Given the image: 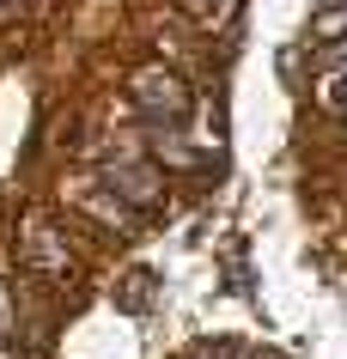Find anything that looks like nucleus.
Segmentation results:
<instances>
[{
  "label": "nucleus",
  "instance_id": "nucleus-2",
  "mask_svg": "<svg viewBox=\"0 0 347 359\" xmlns=\"http://www.w3.org/2000/svg\"><path fill=\"white\" fill-rule=\"evenodd\" d=\"M104 183H110V189H122L135 208H147V201L158 195V189H153V170H140V165H110V170H104Z\"/></svg>",
  "mask_w": 347,
  "mask_h": 359
},
{
  "label": "nucleus",
  "instance_id": "nucleus-8",
  "mask_svg": "<svg viewBox=\"0 0 347 359\" xmlns=\"http://www.w3.org/2000/svg\"><path fill=\"white\" fill-rule=\"evenodd\" d=\"M0 359H13V347H6V341H0Z\"/></svg>",
  "mask_w": 347,
  "mask_h": 359
},
{
  "label": "nucleus",
  "instance_id": "nucleus-6",
  "mask_svg": "<svg viewBox=\"0 0 347 359\" xmlns=\"http://www.w3.org/2000/svg\"><path fill=\"white\" fill-rule=\"evenodd\" d=\"M13 323H19V311H13V286L0 280V341H13Z\"/></svg>",
  "mask_w": 347,
  "mask_h": 359
},
{
  "label": "nucleus",
  "instance_id": "nucleus-3",
  "mask_svg": "<svg viewBox=\"0 0 347 359\" xmlns=\"http://www.w3.org/2000/svg\"><path fill=\"white\" fill-rule=\"evenodd\" d=\"M311 37H317V43H341L347 37V6H323L317 25H311Z\"/></svg>",
  "mask_w": 347,
  "mask_h": 359
},
{
  "label": "nucleus",
  "instance_id": "nucleus-4",
  "mask_svg": "<svg viewBox=\"0 0 347 359\" xmlns=\"http://www.w3.org/2000/svg\"><path fill=\"white\" fill-rule=\"evenodd\" d=\"M183 6H189L201 25H226L231 13H238V0H183Z\"/></svg>",
  "mask_w": 347,
  "mask_h": 359
},
{
  "label": "nucleus",
  "instance_id": "nucleus-1",
  "mask_svg": "<svg viewBox=\"0 0 347 359\" xmlns=\"http://www.w3.org/2000/svg\"><path fill=\"white\" fill-rule=\"evenodd\" d=\"M135 104L147 116H165V122H183L189 116V86L177 74H158V67H147V74H135Z\"/></svg>",
  "mask_w": 347,
  "mask_h": 359
},
{
  "label": "nucleus",
  "instance_id": "nucleus-7",
  "mask_svg": "<svg viewBox=\"0 0 347 359\" xmlns=\"http://www.w3.org/2000/svg\"><path fill=\"white\" fill-rule=\"evenodd\" d=\"M329 104H335V110H347V74L335 79V86H329Z\"/></svg>",
  "mask_w": 347,
  "mask_h": 359
},
{
  "label": "nucleus",
  "instance_id": "nucleus-5",
  "mask_svg": "<svg viewBox=\"0 0 347 359\" xmlns=\"http://www.w3.org/2000/svg\"><path fill=\"white\" fill-rule=\"evenodd\" d=\"M153 147H158V158H171V165H195V152L177 140V128H158V134H153Z\"/></svg>",
  "mask_w": 347,
  "mask_h": 359
}]
</instances>
